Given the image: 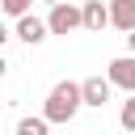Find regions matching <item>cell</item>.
<instances>
[{"instance_id": "obj_5", "label": "cell", "mask_w": 135, "mask_h": 135, "mask_svg": "<svg viewBox=\"0 0 135 135\" xmlns=\"http://www.w3.org/2000/svg\"><path fill=\"white\" fill-rule=\"evenodd\" d=\"M110 93H114V84H110L105 76H89V80H80V101L93 105V110H101V105L110 101Z\"/></svg>"}, {"instance_id": "obj_3", "label": "cell", "mask_w": 135, "mask_h": 135, "mask_svg": "<svg viewBox=\"0 0 135 135\" xmlns=\"http://www.w3.org/2000/svg\"><path fill=\"white\" fill-rule=\"evenodd\" d=\"M105 80H110L114 89H127V93H135V55H118V59H110V68H105Z\"/></svg>"}, {"instance_id": "obj_2", "label": "cell", "mask_w": 135, "mask_h": 135, "mask_svg": "<svg viewBox=\"0 0 135 135\" xmlns=\"http://www.w3.org/2000/svg\"><path fill=\"white\" fill-rule=\"evenodd\" d=\"M46 30H51V34H63V38L76 34V30H80V4H72V0H68V4H55V8L46 13Z\"/></svg>"}, {"instance_id": "obj_6", "label": "cell", "mask_w": 135, "mask_h": 135, "mask_svg": "<svg viewBox=\"0 0 135 135\" xmlns=\"http://www.w3.org/2000/svg\"><path fill=\"white\" fill-rule=\"evenodd\" d=\"M105 8H110V25L114 30H122V34L135 30V0H105Z\"/></svg>"}, {"instance_id": "obj_4", "label": "cell", "mask_w": 135, "mask_h": 135, "mask_svg": "<svg viewBox=\"0 0 135 135\" xmlns=\"http://www.w3.org/2000/svg\"><path fill=\"white\" fill-rule=\"evenodd\" d=\"M105 25H110V8H105V0H84V4H80V30L101 34Z\"/></svg>"}, {"instance_id": "obj_1", "label": "cell", "mask_w": 135, "mask_h": 135, "mask_svg": "<svg viewBox=\"0 0 135 135\" xmlns=\"http://www.w3.org/2000/svg\"><path fill=\"white\" fill-rule=\"evenodd\" d=\"M80 84L76 80H59L51 93H46V101H42V118L46 122H72L76 114H80Z\"/></svg>"}, {"instance_id": "obj_9", "label": "cell", "mask_w": 135, "mask_h": 135, "mask_svg": "<svg viewBox=\"0 0 135 135\" xmlns=\"http://www.w3.org/2000/svg\"><path fill=\"white\" fill-rule=\"evenodd\" d=\"M118 127H122V131H131V135H135V93H131V97H127V101H122V110H118Z\"/></svg>"}, {"instance_id": "obj_8", "label": "cell", "mask_w": 135, "mask_h": 135, "mask_svg": "<svg viewBox=\"0 0 135 135\" xmlns=\"http://www.w3.org/2000/svg\"><path fill=\"white\" fill-rule=\"evenodd\" d=\"M17 135H51V122L38 114V118H21L17 122Z\"/></svg>"}, {"instance_id": "obj_11", "label": "cell", "mask_w": 135, "mask_h": 135, "mask_svg": "<svg viewBox=\"0 0 135 135\" xmlns=\"http://www.w3.org/2000/svg\"><path fill=\"white\" fill-rule=\"evenodd\" d=\"M8 38H13V34H8V25L0 21V51H4V42H8Z\"/></svg>"}, {"instance_id": "obj_7", "label": "cell", "mask_w": 135, "mask_h": 135, "mask_svg": "<svg viewBox=\"0 0 135 135\" xmlns=\"http://www.w3.org/2000/svg\"><path fill=\"white\" fill-rule=\"evenodd\" d=\"M13 34H17L21 42H30V46H38L42 38H51V30H46V21H42V17H34V13H30V17H21Z\"/></svg>"}, {"instance_id": "obj_10", "label": "cell", "mask_w": 135, "mask_h": 135, "mask_svg": "<svg viewBox=\"0 0 135 135\" xmlns=\"http://www.w3.org/2000/svg\"><path fill=\"white\" fill-rule=\"evenodd\" d=\"M30 8H34V0H0V13H8V17H30Z\"/></svg>"}, {"instance_id": "obj_13", "label": "cell", "mask_w": 135, "mask_h": 135, "mask_svg": "<svg viewBox=\"0 0 135 135\" xmlns=\"http://www.w3.org/2000/svg\"><path fill=\"white\" fill-rule=\"evenodd\" d=\"M4 68H8V63H4V51H0V76H4Z\"/></svg>"}, {"instance_id": "obj_14", "label": "cell", "mask_w": 135, "mask_h": 135, "mask_svg": "<svg viewBox=\"0 0 135 135\" xmlns=\"http://www.w3.org/2000/svg\"><path fill=\"white\" fill-rule=\"evenodd\" d=\"M46 4H51V8H55V4H68V0H46Z\"/></svg>"}, {"instance_id": "obj_12", "label": "cell", "mask_w": 135, "mask_h": 135, "mask_svg": "<svg viewBox=\"0 0 135 135\" xmlns=\"http://www.w3.org/2000/svg\"><path fill=\"white\" fill-rule=\"evenodd\" d=\"M127 51H131V55H135V30H131V34H127Z\"/></svg>"}]
</instances>
